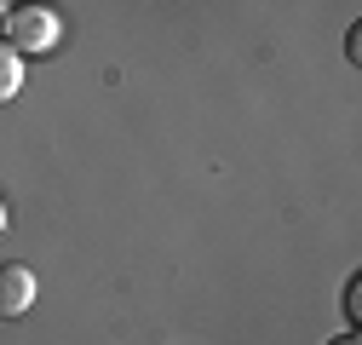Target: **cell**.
<instances>
[{"label": "cell", "instance_id": "1", "mask_svg": "<svg viewBox=\"0 0 362 345\" xmlns=\"http://www.w3.org/2000/svg\"><path fill=\"white\" fill-rule=\"evenodd\" d=\"M6 47L12 52H52L58 35H64V18L47 6V0H18V6H6Z\"/></svg>", "mask_w": 362, "mask_h": 345}, {"label": "cell", "instance_id": "2", "mask_svg": "<svg viewBox=\"0 0 362 345\" xmlns=\"http://www.w3.org/2000/svg\"><path fill=\"white\" fill-rule=\"evenodd\" d=\"M35 305V271L29 265H0V317H23Z\"/></svg>", "mask_w": 362, "mask_h": 345}, {"label": "cell", "instance_id": "3", "mask_svg": "<svg viewBox=\"0 0 362 345\" xmlns=\"http://www.w3.org/2000/svg\"><path fill=\"white\" fill-rule=\"evenodd\" d=\"M18 86H23V64H18V52L0 40V104L6 98H18Z\"/></svg>", "mask_w": 362, "mask_h": 345}, {"label": "cell", "instance_id": "4", "mask_svg": "<svg viewBox=\"0 0 362 345\" xmlns=\"http://www.w3.org/2000/svg\"><path fill=\"white\" fill-rule=\"evenodd\" d=\"M345 317L362 322V282H356V276H351V288H345Z\"/></svg>", "mask_w": 362, "mask_h": 345}, {"label": "cell", "instance_id": "5", "mask_svg": "<svg viewBox=\"0 0 362 345\" xmlns=\"http://www.w3.org/2000/svg\"><path fill=\"white\" fill-rule=\"evenodd\" d=\"M328 345H356V334H345V339H328Z\"/></svg>", "mask_w": 362, "mask_h": 345}, {"label": "cell", "instance_id": "6", "mask_svg": "<svg viewBox=\"0 0 362 345\" xmlns=\"http://www.w3.org/2000/svg\"><path fill=\"white\" fill-rule=\"evenodd\" d=\"M0 23H6V0H0Z\"/></svg>", "mask_w": 362, "mask_h": 345}]
</instances>
